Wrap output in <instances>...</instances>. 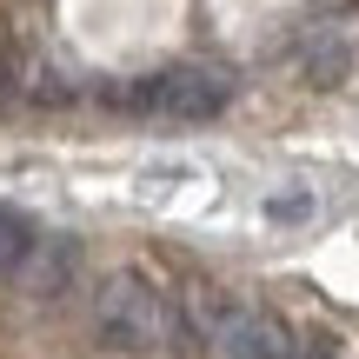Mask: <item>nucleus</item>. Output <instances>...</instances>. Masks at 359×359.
Segmentation results:
<instances>
[{
    "label": "nucleus",
    "instance_id": "7",
    "mask_svg": "<svg viewBox=\"0 0 359 359\" xmlns=\"http://www.w3.org/2000/svg\"><path fill=\"white\" fill-rule=\"evenodd\" d=\"M13 93H20V47L0 40V100H13Z\"/></svg>",
    "mask_w": 359,
    "mask_h": 359
},
{
    "label": "nucleus",
    "instance_id": "3",
    "mask_svg": "<svg viewBox=\"0 0 359 359\" xmlns=\"http://www.w3.org/2000/svg\"><path fill=\"white\" fill-rule=\"evenodd\" d=\"M359 67V20H313L293 40V74L306 87H339Z\"/></svg>",
    "mask_w": 359,
    "mask_h": 359
},
{
    "label": "nucleus",
    "instance_id": "2",
    "mask_svg": "<svg viewBox=\"0 0 359 359\" xmlns=\"http://www.w3.org/2000/svg\"><path fill=\"white\" fill-rule=\"evenodd\" d=\"M226 100H233V87H226V74H213V67H160V74H140V80H127V87H114L120 114L173 120V127L226 114Z\"/></svg>",
    "mask_w": 359,
    "mask_h": 359
},
{
    "label": "nucleus",
    "instance_id": "1",
    "mask_svg": "<svg viewBox=\"0 0 359 359\" xmlns=\"http://www.w3.org/2000/svg\"><path fill=\"white\" fill-rule=\"evenodd\" d=\"M87 326H93V346L100 353H127V359H147V353H173L187 346V326H180V306L160 293L147 273H107L93 286V306H87Z\"/></svg>",
    "mask_w": 359,
    "mask_h": 359
},
{
    "label": "nucleus",
    "instance_id": "5",
    "mask_svg": "<svg viewBox=\"0 0 359 359\" xmlns=\"http://www.w3.org/2000/svg\"><path fill=\"white\" fill-rule=\"evenodd\" d=\"M333 213V200H326L320 187H306V180H293V187H280L266 200V219L273 226H306V219H326Z\"/></svg>",
    "mask_w": 359,
    "mask_h": 359
},
{
    "label": "nucleus",
    "instance_id": "4",
    "mask_svg": "<svg viewBox=\"0 0 359 359\" xmlns=\"http://www.w3.org/2000/svg\"><path fill=\"white\" fill-rule=\"evenodd\" d=\"M74 273H80V246H74V240H40V253L27 259L20 286H27V299H34V306H53V299H67Z\"/></svg>",
    "mask_w": 359,
    "mask_h": 359
},
{
    "label": "nucleus",
    "instance_id": "6",
    "mask_svg": "<svg viewBox=\"0 0 359 359\" xmlns=\"http://www.w3.org/2000/svg\"><path fill=\"white\" fill-rule=\"evenodd\" d=\"M34 253H40V226L20 213H0V280H20Z\"/></svg>",
    "mask_w": 359,
    "mask_h": 359
}]
</instances>
